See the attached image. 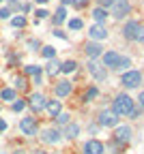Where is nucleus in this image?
<instances>
[{
    "label": "nucleus",
    "mask_w": 144,
    "mask_h": 154,
    "mask_svg": "<svg viewBox=\"0 0 144 154\" xmlns=\"http://www.w3.org/2000/svg\"><path fill=\"white\" fill-rule=\"evenodd\" d=\"M0 99H2V101H7V103L15 101V99H17V92H15V88H2V90H0Z\"/></svg>",
    "instance_id": "6ab92c4d"
},
{
    "label": "nucleus",
    "mask_w": 144,
    "mask_h": 154,
    "mask_svg": "<svg viewBox=\"0 0 144 154\" xmlns=\"http://www.w3.org/2000/svg\"><path fill=\"white\" fill-rule=\"evenodd\" d=\"M45 111H47V116L56 118V116L63 111V103H60L58 99H52V101H47V103H45Z\"/></svg>",
    "instance_id": "2eb2a0df"
},
{
    "label": "nucleus",
    "mask_w": 144,
    "mask_h": 154,
    "mask_svg": "<svg viewBox=\"0 0 144 154\" xmlns=\"http://www.w3.org/2000/svg\"><path fill=\"white\" fill-rule=\"evenodd\" d=\"M37 154H47V152H43V150H37Z\"/></svg>",
    "instance_id": "a18cd8bd"
},
{
    "label": "nucleus",
    "mask_w": 144,
    "mask_h": 154,
    "mask_svg": "<svg viewBox=\"0 0 144 154\" xmlns=\"http://www.w3.org/2000/svg\"><path fill=\"white\" fill-rule=\"evenodd\" d=\"M54 34H56V36H58V38H67V34H65V32H63V30H54Z\"/></svg>",
    "instance_id": "4c0bfd02"
},
{
    "label": "nucleus",
    "mask_w": 144,
    "mask_h": 154,
    "mask_svg": "<svg viewBox=\"0 0 144 154\" xmlns=\"http://www.w3.org/2000/svg\"><path fill=\"white\" fill-rule=\"evenodd\" d=\"M75 69H77V62L75 60H65L60 71H63V73H75Z\"/></svg>",
    "instance_id": "a878e982"
},
{
    "label": "nucleus",
    "mask_w": 144,
    "mask_h": 154,
    "mask_svg": "<svg viewBox=\"0 0 144 154\" xmlns=\"http://www.w3.org/2000/svg\"><path fill=\"white\" fill-rule=\"evenodd\" d=\"M97 124L99 126H108V128H116L118 126V116L112 109H106L97 116Z\"/></svg>",
    "instance_id": "7ed1b4c3"
},
{
    "label": "nucleus",
    "mask_w": 144,
    "mask_h": 154,
    "mask_svg": "<svg viewBox=\"0 0 144 154\" xmlns=\"http://www.w3.org/2000/svg\"><path fill=\"white\" fill-rule=\"evenodd\" d=\"M138 28H140V24H138V22H127V24H125V28H123V34H125V38H129V41H136Z\"/></svg>",
    "instance_id": "dca6fc26"
},
{
    "label": "nucleus",
    "mask_w": 144,
    "mask_h": 154,
    "mask_svg": "<svg viewBox=\"0 0 144 154\" xmlns=\"http://www.w3.org/2000/svg\"><path fill=\"white\" fill-rule=\"evenodd\" d=\"M80 131H82V126H80L77 122H69V124L63 128V135H65L67 139H75L77 135H80Z\"/></svg>",
    "instance_id": "f3484780"
},
{
    "label": "nucleus",
    "mask_w": 144,
    "mask_h": 154,
    "mask_svg": "<svg viewBox=\"0 0 144 154\" xmlns=\"http://www.w3.org/2000/svg\"><path fill=\"white\" fill-rule=\"evenodd\" d=\"M28 47H30V49H37V47H39V41H30Z\"/></svg>",
    "instance_id": "a19ab883"
},
{
    "label": "nucleus",
    "mask_w": 144,
    "mask_h": 154,
    "mask_svg": "<svg viewBox=\"0 0 144 154\" xmlns=\"http://www.w3.org/2000/svg\"><path fill=\"white\" fill-rule=\"evenodd\" d=\"M120 84L125 86V88H138L142 84V73L140 71H127V73H123Z\"/></svg>",
    "instance_id": "423d86ee"
},
{
    "label": "nucleus",
    "mask_w": 144,
    "mask_h": 154,
    "mask_svg": "<svg viewBox=\"0 0 144 154\" xmlns=\"http://www.w3.org/2000/svg\"><path fill=\"white\" fill-rule=\"evenodd\" d=\"M2 131H7V122H5L2 118H0V133H2Z\"/></svg>",
    "instance_id": "79ce46f5"
},
{
    "label": "nucleus",
    "mask_w": 144,
    "mask_h": 154,
    "mask_svg": "<svg viewBox=\"0 0 144 154\" xmlns=\"http://www.w3.org/2000/svg\"><path fill=\"white\" fill-rule=\"evenodd\" d=\"M9 17H11V9L2 7V9H0V19H9Z\"/></svg>",
    "instance_id": "72a5a7b5"
},
{
    "label": "nucleus",
    "mask_w": 144,
    "mask_h": 154,
    "mask_svg": "<svg viewBox=\"0 0 144 154\" xmlns=\"http://www.w3.org/2000/svg\"><path fill=\"white\" fill-rule=\"evenodd\" d=\"M11 26H13V28H24V26H26V17H24V15L11 17Z\"/></svg>",
    "instance_id": "bb28decb"
},
{
    "label": "nucleus",
    "mask_w": 144,
    "mask_h": 154,
    "mask_svg": "<svg viewBox=\"0 0 144 154\" xmlns=\"http://www.w3.org/2000/svg\"><path fill=\"white\" fill-rule=\"evenodd\" d=\"M99 96V90H97V86H90L88 90H86V94H84V101L86 103H90V101H95Z\"/></svg>",
    "instance_id": "393cba45"
},
{
    "label": "nucleus",
    "mask_w": 144,
    "mask_h": 154,
    "mask_svg": "<svg viewBox=\"0 0 144 154\" xmlns=\"http://www.w3.org/2000/svg\"><path fill=\"white\" fill-rule=\"evenodd\" d=\"M71 90H73V86H71V82H69V79L56 82V86H54V94H56V99H67V96L71 94Z\"/></svg>",
    "instance_id": "9b49d317"
},
{
    "label": "nucleus",
    "mask_w": 144,
    "mask_h": 154,
    "mask_svg": "<svg viewBox=\"0 0 144 154\" xmlns=\"http://www.w3.org/2000/svg\"><path fill=\"white\" fill-rule=\"evenodd\" d=\"M54 122H56L58 126H63V128H65V126L71 122V116H69V113H65V111H60V113L56 116V118H54Z\"/></svg>",
    "instance_id": "4be33fe9"
},
{
    "label": "nucleus",
    "mask_w": 144,
    "mask_h": 154,
    "mask_svg": "<svg viewBox=\"0 0 144 154\" xmlns=\"http://www.w3.org/2000/svg\"><path fill=\"white\" fill-rule=\"evenodd\" d=\"M131 135H133L131 126H116V128H114V135H112V139L125 146V143L131 141Z\"/></svg>",
    "instance_id": "0eeeda50"
},
{
    "label": "nucleus",
    "mask_w": 144,
    "mask_h": 154,
    "mask_svg": "<svg viewBox=\"0 0 144 154\" xmlns=\"http://www.w3.org/2000/svg\"><path fill=\"white\" fill-rule=\"evenodd\" d=\"M133 107H136V101L131 99L129 94L120 92V94H116V96H114V101H112V107H110V109H112L116 116H127Z\"/></svg>",
    "instance_id": "f257e3e1"
},
{
    "label": "nucleus",
    "mask_w": 144,
    "mask_h": 154,
    "mask_svg": "<svg viewBox=\"0 0 144 154\" xmlns=\"http://www.w3.org/2000/svg\"><path fill=\"white\" fill-rule=\"evenodd\" d=\"M24 107H26V101H19V99H15V101H13V105H11V109H13V111H22Z\"/></svg>",
    "instance_id": "c756f323"
},
{
    "label": "nucleus",
    "mask_w": 144,
    "mask_h": 154,
    "mask_svg": "<svg viewBox=\"0 0 144 154\" xmlns=\"http://www.w3.org/2000/svg\"><path fill=\"white\" fill-rule=\"evenodd\" d=\"M19 131H22L26 137H34V135L39 133L37 120L32 118V116H26V118H22V120H19Z\"/></svg>",
    "instance_id": "20e7f679"
},
{
    "label": "nucleus",
    "mask_w": 144,
    "mask_h": 154,
    "mask_svg": "<svg viewBox=\"0 0 144 154\" xmlns=\"http://www.w3.org/2000/svg\"><path fill=\"white\" fill-rule=\"evenodd\" d=\"M82 154H106V143L93 137V139L84 141V146H82Z\"/></svg>",
    "instance_id": "39448f33"
},
{
    "label": "nucleus",
    "mask_w": 144,
    "mask_h": 154,
    "mask_svg": "<svg viewBox=\"0 0 144 154\" xmlns=\"http://www.w3.org/2000/svg\"><path fill=\"white\" fill-rule=\"evenodd\" d=\"M45 103H47V99H45L41 92H32L30 99H28V107H30L32 111H43V109H45Z\"/></svg>",
    "instance_id": "9d476101"
},
{
    "label": "nucleus",
    "mask_w": 144,
    "mask_h": 154,
    "mask_svg": "<svg viewBox=\"0 0 144 154\" xmlns=\"http://www.w3.org/2000/svg\"><path fill=\"white\" fill-rule=\"evenodd\" d=\"M34 2H37V5H45V2H47V0H34Z\"/></svg>",
    "instance_id": "37998d69"
},
{
    "label": "nucleus",
    "mask_w": 144,
    "mask_h": 154,
    "mask_svg": "<svg viewBox=\"0 0 144 154\" xmlns=\"http://www.w3.org/2000/svg\"><path fill=\"white\" fill-rule=\"evenodd\" d=\"M84 51H86V56L90 58V60H99V58L103 56V47H101V43H97V41H90L84 47Z\"/></svg>",
    "instance_id": "f8f14e48"
},
{
    "label": "nucleus",
    "mask_w": 144,
    "mask_h": 154,
    "mask_svg": "<svg viewBox=\"0 0 144 154\" xmlns=\"http://www.w3.org/2000/svg\"><path fill=\"white\" fill-rule=\"evenodd\" d=\"M60 69H63V62H58L56 58H52V60L45 64V73H47V75H58Z\"/></svg>",
    "instance_id": "a211bd4d"
},
{
    "label": "nucleus",
    "mask_w": 144,
    "mask_h": 154,
    "mask_svg": "<svg viewBox=\"0 0 144 154\" xmlns=\"http://www.w3.org/2000/svg\"><path fill=\"white\" fill-rule=\"evenodd\" d=\"M41 54H43V58H47V60H52V58L56 56V49L52 45H45L43 49H41Z\"/></svg>",
    "instance_id": "cd10ccee"
},
{
    "label": "nucleus",
    "mask_w": 144,
    "mask_h": 154,
    "mask_svg": "<svg viewBox=\"0 0 144 154\" xmlns=\"http://www.w3.org/2000/svg\"><path fill=\"white\" fill-rule=\"evenodd\" d=\"M142 111H144V109H142V107H133V109H131V111H129V113H127V116H129V118H131V120H136V118H138V116H140V113H142Z\"/></svg>",
    "instance_id": "2f4dec72"
},
{
    "label": "nucleus",
    "mask_w": 144,
    "mask_h": 154,
    "mask_svg": "<svg viewBox=\"0 0 144 154\" xmlns=\"http://www.w3.org/2000/svg\"><path fill=\"white\" fill-rule=\"evenodd\" d=\"M13 154H26V152H24V150H15Z\"/></svg>",
    "instance_id": "c03bdc74"
},
{
    "label": "nucleus",
    "mask_w": 144,
    "mask_h": 154,
    "mask_svg": "<svg viewBox=\"0 0 144 154\" xmlns=\"http://www.w3.org/2000/svg\"><path fill=\"white\" fill-rule=\"evenodd\" d=\"M106 17H108V11H106V9H101V7L93 9V19H95L97 24H103V22H106Z\"/></svg>",
    "instance_id": "412c9836"
},
{
    "label": "nucleus",
    "mask_w": 144,
    "mask_h": 154,
    "mask_svg": "<svg viewBox=\"0 0 144 154\" xmlns=\"http://www.w3.org/2000/svg\"><path fill=\"white\" fill-rule=\"evenodd\" d=\"M138 103H140V107L144 109V92H140V96H138Z\"/></svg>",
    "instance_id": "58836bf2"
},
{
    "label": "nucleus",
    "mask_w": 144,
    "mask_h": 154,
    "mask_svg": "<svg viewBox=\"0 0 144 154\" xmlns=\"http://www.w3.org/2000/svg\"><path fill=\"white\" fill-rule=\"evenodd\" d=\"M82 26H84V22H82L80 17H75V19H71V22H69V28H71V30H80Z\"/></svg>",
    "instance_id": "c85d7f7f"
},
{
    "label": "nucleus",
    "mask_w": 144,
    "mask_h": 154,
    "mask_svg": "<svg viewBox=\"0 0 144 154\" xmlns=\"http://www.w3.org/2000/svg\"><path fill=\"white\" fill-rule=\"evenodd\" d=\"M99 2H101V9H103V7H112L114 0H99Z\"/></svg>",
    "instance_id": "e433bc0d"
},
{
    "label": "nucleus",
    "mask_w": 144,
    "mask_h": 154,
    "mask_svg": "<svg viewBox=\"0 0 144 154\" xmlns=\"http://www.w3.org/2000/svg\"><path fill=\"white\" fill-rule=\"evenodd\" d=\"M9 2H17V0H9Z\"/></svg>",
    "instance_id": "49530a36"
},
{
    "label": "nucleus",
    "mask_w": 144,
    "mask_h": 154,
    "mask_svg": "<svg viewBox=\"0 0 144 154\" xmlns=\"http://www.w3.org/2000/svg\"><path fill=\"white\" fill-rule=\"evenodd\" d=\"M131 11V5L127 2V0H114V5L110 7V13L114 19H125Z\"/></svg>",
    "instance_id": "f03ea898"
},
{
    "label": "nucleus",
    "mask_w": 144,
    "mask_h": 154,
    "mask_svg": "<svg viewBox=\"0 0 144 154\" xmlns=\"http://www.w3.org/2000/svg\"><path fill=\"white\" fill-rule=\"evenodd\" d=\"M88 73L95 77L97 82H103L106 77H108V71H106V66L101 64L99 60H90V62H88Z\"/></svg>",
    "instance_id": "1a4fd4ad"
},
{
    "label": "nucleus",
    "mask_w": 144,
    "mask_h": 154,
    "mask_svg": "<svg viewBox=\"0 0 144 154\" xmlns=\"http://www.w3.org/2000/svg\"><path fill=\"white\" fill-rule=\"evenodd\" d=\"M75 2H77V0H60V5H63V7L65 5H75Z\"/></svg>",
    "instance_id": "ea45409f"
},
{
    "label": "nucleus",
    "mask_w": 144,
    "mask_h": 154,
    "mask_svg": "<svg viewBox=\"0 0 144 154\" xmlns=\"http://www.w3.org/2000/svg\"><path fill=\"white\" fill-rule=\"evenodd\" d=\"M65 19H67V9L60 5V7H58V11L54 13V22H56V24H63Z\"/></svg>",
    "instance_id": "5701e85b"
},
{
    "label": "nucleus",
    "mask_w": 144,
    "mask_h": 154,
    "mask_svg": "<svg viewBox=\"0 0 144 154\" xmlns=\"http://www.w3.org/2000/svg\"><path fill=\"white\" fill-rule=\"evenodd\" d=\"M0 2H2V0H0Z\"/></svg>",
    "instance_id": "de8ad7c7"
},
{
    "label": "nucleus",
    "mask_w": 144,
    "mask_h": 154,
    "mask_svg": "<svg viewBox=\"0 0 144 154\" xmlns=\"http://www.w3.org/2000/svg\"><path fill=\"white\" fill-rule=\"evenodd\" d=\"M24 73H26V75H32V77H41L43 69H41V66H37V64H28V66L24 69Z\"/></svg>",
    "instance_id": "b1692460"
},
{
    "label": "nucleus",
    "mask_w": 144,
    "mask_h": 154,
    "mask_svg": "<svg viewBox=\"0 0 144 154\" xmlns=\"http://www.w3.org/2000/svg\"><path fill=\"white\" fill-rule=\"evenodd\" d=\"M120 146H123V143H118V141L112 139V143H110V154H120Z\"/></svg>",
    "instance_id": "7c9ffc66"
},
{
    "label": "nucleus",
    "mask_w": 144,
    "mask_h": 154,
    "mask_svg": "<svg viewBox=\"0 0 144 154\" xmlns=\"http://www.w3.org/2000/svg\"><path fill=\"white\" fill-rule=\"evenodd\" d=\"M15 88L17 90H24L26 88V79H24V77H15Z\"/></svg>",
    "instance_id": "473e14b6"
},
{
    "label": "nucleus",
    "mask_w": 144,
    "mask_h": 154,
    "mask_svg": "<svg viewBox=\"0 0 144 154\" xmlns=\"http://www.w3.org/2000/svg\"><path fill=\"white\" fill-rule=\"evenodd\" d=\"M101 58H103V62H101V64L108 66V69H116V64H118V60H120V56H118L114 49L103 51V56H101Z\"/></svg>",
    "instance_id": "ddd939ff"
},
{
    "label": "nucleus",
    "mask_w": 144,
    "mask_h": 154,
    "mask_svg": "<svg viewBox=\"0 0 144 154\" xmlns=\"http://www.w3.org/2000/svg\"><path fill=\"white\" fill-rule=\"evenodd\" d=\"M114 71H123V73L131 71V58H125V56H120V60H118V64H116V69H114Z\"/></svg>",
    "instance_id": "aec40b11"
},
{
    "label": "nucleus",
    "mask_w": 144,
    "mask_h": 154,
    "mask_svg": "<svg viewBox=\"0 0 144 154\" xmlns=\"http://www.w3.org/2000/svg\"><path fill=\"white\" fill-rule=\"evenodd\" d=\"M39 137H41L43 143H58L63 139V131L60 128H45V131H41Z\"/></svg>",
    "instance_id": "6e6552de"
},
{
    "label": "nucleus",
    "mask_w": 144,
    "mask_h": 154,
    "mask_svg": "<svg viewBox=\"0 0 144 154\" xmlns=\"http://www.w3.org/2000/svg\"><path fill=\"white\" fill-rule=\"evenodd\" d=\"M34 15H37V17H39V19H43V17H47V15H50V13H47V11H45V9H39V11H37V13H34Z\"/></svg>",
    "instance_id": "c9c22d12"
},
{
    "label": "nucleus",
    "mask_w": 144,
    "mask_h": 154,
    "mask_svg": "<svg viewBox=\"0 0 144 154\" xmlns=\"http://www.w3.org/2000/svg\"><path fill=\"white\" fill-rule=\"evenodd\" d=\"M88 36H90V41H103V38L108 36V30L103 28V26H101V24H95L90 30H88Z\"/></svg>",
    "instance_id": "4468645a"
},
{
    "label": "nucleus",
    "mask_w": 144,
    "mask_h": 154,
    "mask_svg": "<svg viewBox=\"0 0 144 154\" xmlns=\"http://www.w3.org/2000/svg\"><path fill=\"white\" fill-rule=\"evenodd\" d=\"M136 41H138V43H144V26H140V28H138V34H136Z\"/></svg>",
    "instance_id": "f704fd0d"
}]
</instances>
